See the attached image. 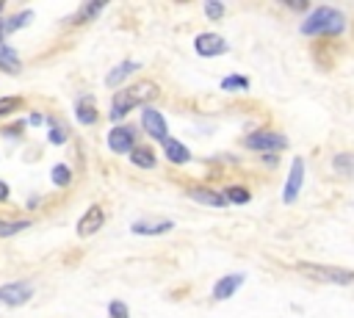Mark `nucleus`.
<instances>
[{
	"label": "nucleus",
	"mask_w": 354,
	"mask_h": 318,
	"mask_svg": "<svg viewBox=\"0 0 354 318\" xmlns=\"http://www.w3.org/2000/svg\"><path fill=\"white\" fill-rule=\"evenodd\" d=\"M160 94V88L152 83V80H138V83H133V86H127V88H119V91H113V97H111V108H108V119L111 122H122L133 108H147V105H152V100Z\"/></svg>",
	"instance_id": "nucleus-1"
},
{
	"label": "nucleus",
	"mask_w": 354,
	"mask_h": 318,
	"mask_svg": "<svg viewBox=\"0 0 354 318\" xmlns=\"http://www.w3.org/2000/svg\"><path fill=\"white\" fill-rule=\"evenodd\" d=\"M299 30L304 36H340L346 30V14L335 6H318L304 17Z\"/></svg>",
	"instance_id": "nucleus-2"
},
{
	"label": "nucleus",
	"mask_w": 354,
	"mask_h": 318,
	"mask_svg": "<svg viewBox=\"0 0 354 318\" xmlns=\"http://www.w3.org/2000/svg\"><path fill=\"white\" fill-rule=\"evenodd\" d=\"M299 274L310 277L313 282H326V285H354V271L343 265H326V263H296Z\"/></svg>",
	"instance_id": "nucleus-3"
},
{
	"label": "nucleus",
	"mask_w": 354,
	"mask_h": 318,
	"mask_svg": "<svg viewBox=\"0 0 354 318\" xmlns=\"http://www.w3.org/2000/svg\"><path fill=\"white\" fill-rule=\"evenodd\" d=\"M243 147L252 149V152H263V155H274V152H282L288 149V138L277 130H254L249 135H243Z\"/></svg>",
	"instance_id": "nucleus-4"
},
{
	"label": "nucleus",
	"mask_w": 354,
	"mask_h": 318,
	"mask_svg": "<svg viewBox=\"0 0 354 318\" xmlns=\"http://www.w3.org/2000/svg\"><path fill=\"white\" fill-rule=\"evenodd\" d=\"M105 144L116 155H130L138 147V130L133 124H113L105 135Z\"/></svg>",
	"instance_id": "nucleus-5"
},
{
	"label": "nucleus",
	"mask_w": 354,
	"mask_h": 318,
	"mask_svg": "<svg viewBox=\"0 0 354 318\" xmlns=\"http://www.w3.org/2000/svg\"><path fill=\"white\" fill-rule=\"evenodd\" d=\"M194 50L199 58H218L224 53H230V44L221 33H213V30H202L194 36Z\"/></svg>",
	"instance_id": "nucleus-6"
},
{
	"label": "nucleus",
	"mask_w": 354,
	"mask_h": 318,
	"mask_svg": "<svg viewBox=\"0 0 354 318\" xmlns=\"http://www.w3.org/2000/svg\"><path fill=\"white\" fill-rule=\"evenodd\" d=\"M141 130L152 138V141H158V144H163L166 138H169V124H166V116L155 108V105H147V108H141Z\"/></svg>",
	"instance_id": "nucleus-7"
},
{
	"label": "nucleus",
	"mask_w": 354,
	"mask_h": 318,
	"mask_svg": "<svg viewBox=\"0 0 354 318\" xmlns=\"http://www.w3.org/2000/svg\"><path fill=\"white\" fill-rule=\"evenodd\" d=\"M304 188V158H293L290 160V169H288V177H285V185H282V202L285 205H293L299 199Z\"/></svg>",
	"instance_id": "nucleus-8"
},
{
	"label": "nucleus",
	"mask_w": 354,
	"mask_h": 318,
	"mask_svg": "<svg viewBox=\"0 0 354 318\" xmlns=\"http://www.w3.org/2000/svg\"><path fill=\"white\" fill-rule=\"evenodd\" d=\"M30 299H33V285L25 279H14V282L0 285V304L3 307H22Z\"/></svg>",
	"instance_id": "nucleus-9"
},
{
	"label": "nucleus",
	"mask_w": 354,
	"mask_h": 318,
	"mask_svg": "<svg viewBox=\"0 0 354 318\" xmlns=\"http://www.w3.org/2000/svg\"><path fill=\"white\" fill-rule=\"evenodd\" d=\"M102 224H105V210H102L100 205H88L86 213L77 218L75 232H77V238H91L94 232L102 230Z\"/></svg>",
	"instance_id": "nucleus-10"
},
{
	"label": "nucleus",
	"mask_w": 354,
	"mask_h": 318,
	"mask_svg": "<svg viewBox=\"0 0 354 318\" xmlns=\"http://www.w3.org/2000/svg\"><path fill=\"white\" fill-rule=\"evenodd\" d=\"M243 282H246V274H241V271L224 274L221 279H216V282H213L210 296H213L216 301H227V299H232V296H235V293L243 288Z\"/></svg>",
	"instance_id": "nucleus-11"
},
{
	"label": "nucleus",
	"mask_w": 354,
	"mask_h": 318,
	"mask_svg": "<svg viewBox=\"0 0 354 318\" xmlns=\"http://www.w3.org/2000/svg\"><path fill=\"white\" fill-rule=\"evenodd\" d=\"M174 230L171 218H138L130 224L133 235H144V238H158V235H169Z\"/></svg>",
	"instance_id": "nucleus-12"
},
{
	"label": "nucleus",
	"mask_w": 354,
	"mask_h": 318,
	"mask_svg": "<svg viewBox=\"0 0 354 318\" xmlns=\"http://www.w3.org/2000/svg\"><path fill=\"white\" fill-rule=\"evenodd\" d=\"M75 119H77V124H83V127L97 124L100 111H97V100H94L91 94H80V97L75 100Z\"/></svg>",
	"instance_id": "nucleus-13"
},
{
	"label": "nucleus",
	"mask_w": 354,
	"mask_h": 318,
	"mask_svg": "<svg viewBox=\"0 0 354 318\" xmlns=\"http://www.w3.org/2000/svg\"><path fill=\"white\" fill-rule=\"evenodd\" d=\"M188 199L196 202V205H205V207H227V205H230L221 191H213V188H207V185H194V188H188Z\"/></svg>",
	"instance_id": "nucleus-14"
},
{
	"label": "nucleus",
	"mask_w": 354,
	"mask_h": 318,
	"mask_svg": "<svg viewBox=\"0 0 354 318\" xmlns=\"http://www.w3.org/2000/svg\"><path fill=\"white\" fill-rule=\"evenodd\" d=\"M19 69H22L19 53L8 44L6 33H3V25H0V72H6V75H19Z\"/></svg>",
	"instance_id": "nucleus-15"
},
{
	"label": "nucleus",
	"mask_w": 354,
	"mask_h": 318,
	"mask_svg": "<svg viewBox=\"0 0 354 318\" xmlns=\"http://www.w3.org/2000/svg\"><path fill=\"white\" fill-rule=\"evenodd\" d=\"M141 69V64L138 61H133V58H124V61H119L116 66H111V72L105 75V86L108 88H116L119 91V86L133 75V72H138Z\"/></svg>",
	"instance_id": "nucleus-16"
},
{
	"label": "nucleus",
	"mask_w": 354,
	"mask_h": 318,
	"mask_svg": "<svg viewBox=\"0 0 354 318\" xmlns=\"http://www.w3.org/2000/svg\"><path fill=\"white\" fill-rule=\"evenodd\" d=\"M160 147H163L166 160H169V163H174V166H185V163H191V158H194V155H191V149H188L183 141L171 138V135H169V138H166Z\"/></svg>",
	"instance_id": "nucleus-17"
},
{
	"label": "nucleus",
	"mask_w": 354,
	"mask_h": 318,
	"mask_svg": "<svg viewBox=\"0 0 354 318\" xmlns=\"http://www.w3.org/2000/svg\"><path fill=\"white\" fill-rule=\"evenodd\" d=\"M102 8H105L102 0H88V3H83V6L69 17V25H86V22H91L94 17H100Z\"/></svg>",
	"instance_id": "nucleus-18"
},
{
	"label": "nucleus",
	"mask_w": 354,
	"mask_h": 318,
	"mask_svg": "<svg viewBox=\"0 0 354 318\" xmlns=\"http://www.w3.org/2000/svg\"><path fill=\"white\" fill-rule=\"evenodd\" d=\"M30 19H33V11H30V8H22V11L11 14V17H3V19H0V25H3V33H6V39H8L11 33L22 30V28H25Z\"/></svg>",
	"instance_id": "nucleus-19"
},
{
	"label": "nucleus",
	"mask_w": 354,
	"mask_h": 318,
	"mask_svg": "<svg viewBox=\"0 0 354 318\" xmlns=\"http://www.w3.org/2000/svg\"><path fill=\"white\" fill-rule=\"evenodd\" d=\"M127 158H130V163H133V166L147 169V171L158 166V155H155V149H152V147H141V144H138Z\"/></svg>",
	"instance_id": "nucleus-20"
},
{
	"label": "nucleus",
	"mask_w": 354,
	"mask_h": 318,
	"mask_svg": "<svg viewBox=\"0 0 354 318\" xmlns=\"http://www.w3.org/2000/svg\"><path fill=\"white\" fill-rule=\"evenodd\" d=\"M218 88H221V91H227V94H235V91H249V77H246V75L232 72V75L221 77Z\"/></svg>",
	"instance_id": "nucleus-21"
},
{
	"label": "nucleus",
	"mask_w": 354,
	"mask_h": 318,
	"mask_svg": "<svg viewBox=\"0 0 354 318\" xmlns=\"http://www.w3.org/2000/svg\"><path fill=\"white\" fill-rule=\"evenodd\" d=\"M47 127H50V133H47V141L50 144H55V147H61V144H66V138H69V127L61 122V119H47Z\"/></svg>",
	"instance_id": "nucleus-22"
},
{
	"label": "nucleus",
	"mask_w": 354,
	"mask_h": 318,
	"mask_svg": "<svg viewBox=\"0 0 354 318\" xmlns=\"http://www.w3.org/2000/svg\"><path fill=\"white\" fill-rule=\"evenodd\" d=\"M332 169L343 177H354V152H337L332 158Z\"/></svg>",
	"instance_id": "nucleus-23"
},
{
	"label": "nucleus",
	"mask_w": 354,
	"mask_h": 318,
	"mask_svg": "<svg viewBox=\"0 0 354 318\" xmlns=\"http://www.w3.org/2000/svg\"><path fill=\"white\" fill-rule=\"evenodd\" d=\"M221 194H224V199H227L230 205H249V202H252V194H249V188H243V185H227Z\"/></svg>",
	"instance_id": "nucleus-24"
},
{
	"label": "nucleus",
	"mask_w": 354,
	"mask_h": 318,
	"mask_svg": "<svg viewBox=\"0 0 354 318\" xmlns=\"http://www.w3.org/2000/svg\"><path fill=\"white\" fill-rule=\"evenodd\" d=\"M50 177H53V185H58V188L72 185V169L66 163H55L53 171H50Z\"/></svg>",
	"instance_id": "nucleus-25"
},
{
	"label": "nucleus",
	"mask_w": 354,
	"mask_h": 318,
	"mask_svg": "<svg viewBox=\"0 0 354 318\" xmlns=\"http://www.w3.org/2000/svg\"><path fill=\"white\" fill-rule=\"evenodd\" d=\"M30 227V221H25V218H19V221H6V218H0V238H11V235H17V232H22V230H28Z\"/></svg>",
	"instance_id": "nucleus-26"
},
{
	"label": "nucleus",
	"mask_w": 354,
	"mask_h": 318,
	"mask_svg": "<svg viewBox=\"0 0 354 318\" xmlns=\"http://www.w3.org/2000/svg\"><path fill=\"white\" fill-rule=\"evenodd\" d=\"M205 17L210 19V22H218L224 14H227V6L224 3H218V0H205Z\"/></svg>",
	"instance_id": "nucleus-27"
},
{
	"label": "nucleus",
	"mask_w": 354,
	"mask_h": 318,
	"mask_svg": "<svg viewBox=\"0 0 354 318\" xmlns=\"http://www.w3.org/2000/svg\"><path fill=\"white\" fill-rule=\"evenodd\" d=\"M108 318H130V307L122 299H111L108 301Z\"/></svg>",
	"instance_id": "nucleus-28"
},
{
	"label": "nucleus",
	"mask_w": 354,
	"mask_h": 318,
	"mask_svg": "<svg viewBox=\"0 0 354 318\" xmlns=\"http://www.w3.org/2000/svg\"><path fill=\"white\" fill-rule=\"evenodd\" d=\"M19 108H22V97H0V119L3 116H11Z\"/></svg>",
	"instance_id": "nucleus-29"
},
{
	"label": "nucleus",
	"mask_w": 354,
	"mask_h": 318,
	"mask_svg": "<svg viewBox=\"0 0 354 318\" xmlns=\"http://www.w3.org/2000/svg\"><path fill=\"white\" fill-rule=\"evenodd\" d=\"M44 122H47V119H44L41 113H30V116H28V124H33V127H39V124H44Z\"/></svg>",
	"instance_id": "nucleus-30"
},
{
	"label": "nucleus",
	"mask_w": 354,
	"mask_h": 318,
	"mask_svg": "<svg viewBox=\"0 0 354 318\" xmlns=\"http://www.w3.org/2000/svg\"><path fill=\"white\" fill-rule=\"evenodd\" d=\"M8 194H11V191H8V183H3V180H0V202H6V199H8Z\"/></svg>",
	"instance_id": "nucleus-31"
},
{
	"label": "nucleus",
	"mask_w": 354,
	"mask_h": 318,
	"mask_svg": "<svg viewBox=\"0 0 354 318\" xmlns=\"http://www.w3.org/2000/svg\"><path fill=\"white\" fill-rule=\"evenodd\" d=\"M3 11H6V3H3V0H0V14H3ZM0 19H3V17H0Z\"/></svg>",
	"instance_id": "nucleus-32"
}]
</instances>
